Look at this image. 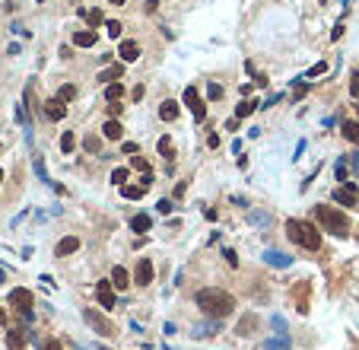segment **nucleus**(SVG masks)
Returning a JSON list of instances; mask_svg holds the SVG:
<instances>
[{
	"mask_svg": "<svg viewBox=\"0 0 359 350\" xmlns=\"http://www.w3.org/2000/svg\"><path fill=\"white\" fill-rule=\"evenodd\" d=\"M197 306L204 309V315H213V319H222L235 309V296L220 290V287H207V290H197Z\"/></svg>",
	"mask_w": 359,
	"mask_h": 350,
	"instance_id": "obj_1",
	"label": "nucleus"
},
{
	"mask_svg": "<svg viewBox=\"0 0 359 350\" xmlns=\"http://www.w3.org/2000/svg\"><path fill=\"white\" fill-rule=\"evenodd\" d=\"M286 235L296 242V245L308 248V252H318V248H321V233H318L308 220H299V217L286 220Z\"/></svg>",
	"mask_w": 359,
	"mask_h": 350,
	"instance_id": "obj_2",
	"label": "nucleus"
},
{
	"mask_svg": "<svg viewBox=\"0 0 359 350\" xmlns=\"http://www.w3.org/2000/svg\"><path fill=\"white\" fill-rule=\"evenodd\" d=\"M315 220H318V223H321L328 233H334V235H350V220L343 217L340 210H334V207L318 204V207H315Z\"/></svg>",
	"mask_w": 359,
	"mask_h": 350,
	"instance_id": "obj_3",
	"label": "nucleus"
},
{
	"mask_svg": "<svg viewBox=\"0 0 359 350\" xmlns=\"http://www.w3.org/2000/svg\"><path fill=\"white\" fill-rule=\"evenodd\" d=\"M83 319H86V325H89L96 334H114V325L105 319L102 312H96V309H83Z\"/></svg>",
	"mask_w": 359,
	"mask_h": 350,
	"instance_id": "obj_4",
	"label": "nucleus"
},
{
	"mask_svg": "<svg viewBox=\"0 0 359 350\" xmlns=\"http://www.w3.org/2000/svg\"><path fill=\"white\" fill-rule=\"evenodd\" d=\"M153 274H156L153 261L150 258H140L137 267H134V284H137V287H150L153 284Z\"/></svg>",
	"mask_w": 359,
	"mask_h": 350,
	"instance_id": "obj_5",
	"label": "nucleus"
},
{
	"mask_svg": "<svg viewBox=\"0 0 359 350\" xmlns=\"http://www.w3.org/2000/svg\"><path fill=\"white\" fill-rule=\"evenodd\" d=\"M331 198H334L337 204H343V207H356V181H347V185L337 188Z\"/></svg>",
	"mask_w": 359,
	"mask_h": 350,
	"instance_id": "obj_6",
	"label": "nucleus"
},
{
	"mask_svg": "<svg viewBox=\"0 0 359 350\" xmlns=\"http://www.w3.org/2000/svg\"><path fill=\"white\" fill-rule=\"evenodd\" d=\"M185 105L194 112V118H197V121H204L207 109H204V102H200V96H197V89H194V86H188V89H185Z\"/></svg>",
	"mask_w": 359,
	"mask_h": 350,
	"instance_id": "obj_7",
	"label": "nucleus"
},
{
	"mask_svg": "<svg viewBox=\"0 0 359 350\" xmlns=\"http://www.w3.org/2000/svg\"><path fill=\"white\" fill-rule=\"evenodd\" d=\"M96 299L102 302L105 309H114V302H118V299H114V284H111V280H102V284L96 287Z\"/></svg>",
	"mask_w": 359,
	"mask_h": 350,
	"instance_id": "obj_8",
	"label": "nucleus"
},
{
	"mask_svg": "<svg viewBox=\"0 0 359 350\" xmlns=\"http://www.w3.org/2000/svg\"><path fill=\"white\" fill-rule=\"evenodd\" d=\"M10 306L16 309V312H29V309H32V293L23 290V287H19V290H13L10 293Z\"/></svg>",
	"mask_w": 359,
	"mask_h": 350,
	"instance_id": "obj_9",
	"label": "nucleus"
},
{
	"mask_svg": "<svg viewBox=\"0 0 359 350\" xmlns=\"http://www.w3.org/2000/svg\"><path fill=\"white\" fill-rule=\"evenodd\" d=\"M118 58L124 60V64H134V60L140 58V42H134V38L121 42V48H118Z\"/></svg>",
	"mask_w": 359,
	"mask_h": 350,
	"instance_id": "obj_10",
	"label": "nucleus"
},
{
	"mask_svg": "<svg viewBox=\"0 0 359 350\" xmlns=\"http://www.w3.org/2000/svg\"><path fill=\"white\" fill-rule=\"evenodd\" d=\"M96 42H99V32H96V29H80V32H73V45H77V48H92Z\"/></svg>",
	"mask_w": 359,
	"mask_h": 350,
	"instance_id": "obj_11",
	"label": "nucleus"
},
{
	"mask_svg": "<svg viewBox=\"0 0 359 350\" xmlns=\"http://www.w3.org/2000/svg\"><path fill=\"white\" fill-rule=\"evenodd\" d=\"M77 248H80V239H77V235H64V239L54 245V255H57V258H67V255H73Z\"/></svg>",
	"mask_w": 359,
	"mask_h": 350,
	"instance_id": "obj_12",
	"label": "nucleus"
},
{
	"mask_svg": "<svg viewBox=\"0 0 359 350\" xmlns=\"http://www.w3.org/2000/svg\"><path fill=\"white\" fill-rule=\"evenodd\" d=\"M264 261H267L270 267H289L293 264V258H289L286 252H276V248H267V252H264Z\"/></svg>",
	"mask_w": 359,
	"mask_h": 350,
	"instance_id": "obj_13",
	"label": "nucleus"
},
{
	"mask_svg": "<svg viewBox=\"0 0 359 350\" xmlns=\"http://www.w3.org/2000/svg\"><path fill=\"white\" fill-rule=\"evenodd\" d=\"M64 105H67V102H60L57 96L48 99V102H45V115H48V121H60V118H64V115H67Z\"/></svg>",
	"mask_w": 359,
	"mask_h": 350,
	"instance_id": "obj_14",
	"label": "nucleus"
},
{
	"mask_svg": "<svg viewBox=\"0 0 359 350\" xmlns=\"http://www.w3.org/2000/svg\"><path fill=\"white\" fill-rule=\"evenodd\" d=\"M102 134H105L108 140H121V137H124V124H121L118 118H108L105 124H102Z\"/></svg>",
	"mask_w": 359,
	"mask_h": 350,
	"instance_id": "obj_15",
	"label": "nucleus"
},
{
	"mask_svg": "<svg viewBox=\"0 0 359 350\" xmlns=\"http://www.w3.org/2000/svg\"><path fill=\"white\" fill-rule=\"evenodd\" d=\"M178 109H181V105L175 102V99H166V102L159 105V118L162 121H175V118H178Z\"/></svg>",
	"mask_w": 359,
	"mask_h": 350,
	"instance_id": "obj_16",
	"label": "nucleus"
},
{
	"mask_svg": "<svg viewBox=\"0 0 359 350\" xmlns=\"http://www.w3.org/2000/svg\"><path fill=\"white\" fill-rule=\"evenodd\" d=\"M6 350H26V334L19 331V328H13V331L6 334Z\"/></svg>",
	"mask_w": 359,
	"mask_h": 350,
	"instance_id": "obj_17",
	"label": "nucleus"
},
{
	"mask_svg": "<svg viewBox=\"0 0 359 350\" xmlns=\"http://www.w3.org/2000/svg\"><path fill=\"white\" fill-rule=\"evenodd\" d=\"M131 230L134 233H150L153 230V220L146 217V213H137V217H131Z\"/></svg>",
	"mask_w": 359,
	"mask_h": 350,
	"instance_id": "obj_18",
	"label": "nucleus"
},
{
	"mask_svg": "<svg viewBox=\"0 0 359 350\" xmlns=\"http://www.w3.org/2000/svg\"><path fill=\"white\" fill-rule=\"evenodd\" d=\"M340 131H343V137H347L350 144H359V121H343Z\"/></svg>",
	"mask_w": 359,
	"mask_h": 350,
	"instance_id": "obj_19",
	"label": "nucleus"
},
{
	"mask_svg": "<svg viewBox=\"0 0 359 350\" xmlns=\"http://www.w3.org/2000/svg\"><path fill=\"white\" fill-rule=\"evenodd\" d=\"M254 109H261V102L242 99V102H239V109H235V118H248V115H254Z\"/></svg>",
	"mask_w": 359,
	"mask_h": 350,
	"instance_id": "obj_20",
	"label": "nucleus"
},
{
	"mask_svg": "<svg viewBox=\"0 0 359 350\" xmlns=\"http://www.w3.org/2000/svg\"><path fill=\"white\" fill-rule=\"evenodd\" d=\"M257 325V319H254V312H248V315H242V321L239 325H235V334H242V338H245L248 331H251V328Z\"/></svg>",
	"mask_w": 359,
	"mask_h": 350,
	"instance_id": "obj_21",
	"label": "nucleus"
},
{
	"mask_svg": "<svg viewBox=\"0 0 359 350\" xmlns=\"http://www.w3.org/2000/svg\"><path fill=\"white\" fill-rule=\"evenodd\" d=\"M121 194H124L127 201H137L146 194V185H121Z\"/></svg>",
	"mask_w": 359,
	"mask_h": 350,
	"instance_id": "obj_22",
	"label": "nucleus"
},
{
	"mask_svg": "<svg viewBox=\"0 0 359 350\" xmlns=\"http://www.w3.org/2000/svg\"><path fill=\"white\" fill-rule=\"evenodd\" d=\"M118 77H124V64H111L99 73V80H118Z\"/></svg>",
	"mask_w": 359,
	"mask_h": 350,
	"instance_id": "obj_23",
	"label": "nucleus"
},
{
	"mask_svg": "<svg viewBox=\"0 0 359 350\" xmlns=\"http://www.w3.org/2000/svg\"><path fill=\"white\" fill-rule=\"evenodd\" d=\"M57 99H60V102H73V99H77V86H73V83H64V86L57 89Z\"/></svg>",
	"mask_w": 359,
	"mask_h": 350,
	"instance_id": "obj_24",
	"label": "nucleus"
},
{
	"mask_svg": "<svg viewBox=\"0 0 359 350\" xmlns=\"http://www.w3.org/2000/svg\"><path fill=\"white\" fill-rule=\"evenodd\" d=\"M121 96H124V86H121V83H108V89H105L108 102H121Z\"/></svg>",
	"mask_w": 359,
	"mask_h": 350,
	"instance_id": "obj_25",
	"label": "nucleus"
},
{
	"mask_svg": "<svg viewBox=\"0 0 359 350\" xmlns=\"http://www.w3.org/2000/svg\"><path fill=\"white\" fill-rule=\"evenodd\" d=\"M73 146H77V134H73V131H64V134H60V150H64V153H73Z\"/></svg>",
	"mask_w": 359,
	"mask_h": 350,
	"instance_id": "obj_26",
	"label": "nucleus"
},
{
	"mask_svg": "<svg viewBox=\"0 0 359 350\" xmlns=\"http://www.w3.org/2000/svg\"><path fill=\"white\" fill-rule=\"evenodd\" d=\"M111 284L118 287V290H127V271L124 267H114L111 271Z\"/></svg>",
	"mask_w": 359,
	"mask_h": 350,
	"instance_id": "obj_27",
	"label": "nucleus"
},
{
	"mask_svg": "<svg viewBox=\"0 0 359 350\" xmlns=\"http://www.w3.org/2000/svg\"><path fill=\"white\" fill-rule=\"evenodd\" d=\"M261 350H289V338H270V341H264Z\"/></svg>",
	"mask_w": 359,
	"mask_h": 350,
	"instance_id": "obj_28",
	"label": "nucleus"
},
{
	"mask_svg": "<svg viewBox=\"0 0 359 350\" xmlns=\"http://www.w3.org/2000/svg\"><path fill=\"white\" fill-rule=\"evenodd\" d=\"M83 150H86V153H99V150H102V140H99L96 134H86V140H83Z\"/></svg>",
	"mask_w": 359,
	"mask_h": 350,
	"instance_id": "obj_29",
	"label": "nucleus"
},
{
	"mask_svg": "<svg viewBox=\"0 0 359 350\" xmlns=\"http://www.w3.org/2000/svg\"><path fill=\"white\" fill-rule=\"evenodd\" d=\"M213 331H220V321H210V325H197V328H194V338H210Z\"/></svg>",
	"mask_w": 359,
	"mask_h": 350,
	"instance_id": "obj_30",
	"label": "nucleus"
},
{
	"mask_svg": "<svg viewBox=\"0 0 359 350\" xmlns=\"http://www.w3.org/2000/svg\"><path fill=\"white\" fill-rule=\"evenodd\" d=\"M321 73H328V60H318V64H311L308 73H305L302 80H315V77H321Z\"/></svg>",
	"mask_w": 359,
	"mask_h": 350,
	"instance_id": "obj_31",
	"label": "nucleus"
},
{
	"mask_svg": "<svg viewBox=\"0 0 359 350\" xmlns=\"http://www.w3.org/2000/svg\"><path fill=\"white\" fill-rule=\"evenodd\" d=\"M32 166H35V175H38V178H42L45 185H51V175L45 172V159H42V156H35V159H32Z\"/></svg>",
	"mask_w": 359,
	"mask_h": 350,
	"instance_id": "obj_32",
	"label": "nucleus"
},
{
	"mask_svg": "<svg viewBox=\"0 0 359 350\" xmlns=\"http://www.w3.org/2000/svg\"><path fill=\"white\" fill-rule=\"evenodd\" d=\"M207 99L210 102H220L222 99V86L220 83H207Z\"/></svg>",
	"mask_w": 359,
	"mask_h": 350,
	"instance_id": "obj_33",
	"label": "nucleus"
},
{
	"mask_svg": "<svg viewBox=\"0 0 359 350\" xmlns=\"http://www.w3.org/2000/svg\"><path fill=\"white\" fill-rule=\"evenodd\" d=\"M86 23H89V29H99L102 26V10H89L86 13Z\"/></svg>",
	"mask_w": 359,
	"mask_h": 350,
	"instance_id": "obj_34",
	"label": "nucleus"
},
{
	"mask_svg": "<svg viewBox=\"0 0 359 350\" xmlns=\"http://www.w3.org/2000/svg\"><path fill=\"white\" fill-rule=\"evenodd\" d=\"M334 175H337L340 181H347V156H340V159H337V166H334Z\"/></svg>",
	"mask_w": 359,
	"mask_h": 350,
	"instance_id": "obj_35",
	"label": "nucleus"
},
{
	"mask_svg": "<svg viewBox=\"0 0 359 350\" xmlns=\"http://www.w3.org/2000/svg\"><path fill=\"white\" fill-rule=\"evenodd\" d=\"M105 32H108L111 38H118V35H121V23H118V19H108V23H105Z\"/></svg>",
	"mask_w": 359,
	"mask_h": 350,
	"instance_id": "obj_36",
	"label": "nucleus"
},
{
	"mask_svg": "<svg viewBox=\"0 0 359 350\" xmlns=\"http://www.w3.org/2000/svg\"><path fill=\"white\" fill-rule=\"evenodd\" d=\"M131 166H134V169H137V172H143V175L150 172V163H146L143 156H134V163H131Z\"/></svg>",
	"mask_w": 359,
	"mask_h": 350,
	"instance_id": "obj_37",
	"label": "nucleus"
},
{
	"mask_svg": "<svg viewBox=\"0 0 359 350\" xmlns=\"http://www.w3.org/2000/svg\"><path fill=\"white\" fill-rule=\"evenodd\" d=\"M111 181H114V185H124V181H127V169H114L111 172Z\"/></svg>",
	"mask_w": 359,
	"mask_h": 350,
	"instance_id": "obj_38",
	"label": "nucleus"
},
{
	"mask_svg": "<svg viewBox=\"0 0 359 350\" xmlns=\"http://www.w3.org/2000/svg\"><path fill=\"white\" fill-rule=\"evenodd\" d=\"M222 258L229 261V267H235V264H239V255H235L232 248H222Z\"/></svg>",
	"mask_w": 359,
	"mask_h": 350,
	"instance_id": "obj_39",
	"label": "nucleus"
},
{
	"mask_svg": "<svg viewBox=\"0 0 359 350\" xmlns=\"http://www.w3.org/2000/svg\"><path fill=\"white\" fill-rule=\"evenodd\" d=\"M159 153H162V156H172V140H168V137L159 140Z\"/></svg>",
	"mask_w": 359,
	"mask_h": 350,
	"instance_id": "obj_40",
	"label": "nucleus"
},
{
	"mask_svg": "<svg viewBox=\"0 0 359 350\" xmlns=\"http://www.w3.org/2000/svg\"><path fill=\"white\" fill-rule=\"evenodd\" d=\"M350 92L359 96V70H353V77H350Z\"/></svg>",
	"mask_w": 359,
	"mask_h": 350,
	"instance_id": "obj_41",
	"label": "nucleus"
},
{
	"mask_svg": "<svg viewBox=\"0 0 359 350\" xmlns=\"http://www.w3.org/2000/svg\"><path fill=\"white\" fill-rule=\"evenodd\" d=\"M156 207H159V213H172V210H175V204H172V201H159Z\"/></svg>",
	"mask_w": 359,
	"mask_h": 350,
	"instance_id": "obj_42",
	"label": "nucleus"
},
{
	"mask_svg": "<svg viewBox=\"0 0 359 350\" xmlns=\"http://www.w3.org/2000/svg\"><path fill=\"white\" fill-rule=\"evenodd\" d=\"M121 109H124V105H118V102H108V115H111V118H118V115H121Z\"/></svg>",
	"mask_w": 359,
	"mask_h": 350,
	"instance_id": "obj_43",
	"label": "nucleus"
},
{
	"mask_svg": "<svg viewBox=\"0 0 359 350\" xmlns=\"http://www.w3.org/2000/svg\"><path fill=\"white\" fill-rule=\"evenodd\" d=\"M251 223H257V226H267V213H251Z\"/></svg>",
	"mask_w": 359,
	"mask_h": 350,
	"instance_id": "obj_44",
	"label": "nucleus"
},
{
	"mask_svg": "<svg viewBox=\"0 0 359 350\" xmlns=\"http://www.w3.org/2000/svg\"><path fill=\"white\" fill-rule=\"evenodd\" d=\"M42 350H60V341H54V338H51V341H45Z\"/></svg>",
	"mask_w": 359,
	"mask_h": 350,
	"instance_id": "obj_45",
	"label": "nucleus"
},
{
	"mask_svg": "<svg viewBox=\"0 0 359 350\" xmlns=\"http://www.w3.org/2000/svg\"><path fill=\"white\" fill-rule=\"evenodd\" d=\"M127 153L134 156V153H140V146H137V144H124V156H127Z\"/></svg>",
	"mask_w": 359,
	"mask_h": 350,
	"instance_id": "obj_46",
	"label": "nucleus"
},
{
	"mask_svg": "<svg viewBox=\"0 0 359 350\" xmlns=\"http://www.w3.org/2000/svg\"><path fill=\"white\" fill-rule=\"evenodd\" d=\"M274 328H276V331H283V328H286V321H283L280 315H274Z\"/></svg>",
	"mask_w": 359,
	"mask_h": 350,
	"instance_id": "obj_47",
	"label": "nucleus"
},
{
	"mask_svg": "<svg viewBox=\"0 0 359 350\" xmlns=\"http://www.w3.org/2000/svg\"><path fill=\"white\" fill-rule=\"evenodd\" d=\"M340 35H343V23H337L334 32H331V38H340Z\"/></svg>",
	"mask_w": 359,
	"mask_h": 350,
	"instance_id": "obj_48",
	"label": "nucleus"
},
{
	"mask_svg": "<svg viewBox=\"0 0 359 350\" xmlns=\"http://www.w3.org/2000/svg\"><path fill=\"white\" fill-rule=\"evenodd\" d=\"M350 163H353V172L359 175V153H353V156H350Z\"/></svg>",
	"mask_w": 359,
	"mask_h": 350,
	"instance_id": "obj_49",
	"label": "nucleus"
},
{
	"mask_svg": "<svg viewBox=\"0 0 359 350\" xmlns=\"http://www.w3.org/2000/svg\"><path fill=\"white\" fill-rule=\"evenodd\" d=\"M108 3H111V6H124L127 0H108Z\"/></svg>",
	"mask_w": 359,
	"mask_h": 350,
	"instance_id": "obj_50",
	"label": "nucleus"
},
{
	"mask_svg": "<svg viewBox=\"0 0 359 350\" xmlns=\"http://www.w3.org/2000/svg\"><path fill=\"white\" fill-rule=\"evenodd\" d=\"M0 325H3V309H0Z\"/></svg>",
	"mask_w": 359,
	"mask_h": 350,
	"instance_id": "obj_51",
	"label": "nucleus"
},
{
	"mask_svg": "<svg viewBox=\"0 0 359 350\" xmlns=\"http://www.w3.org/2000/svg\"><path fill=\"white\" fill-rule=\"evenodd\" d=\"M0 181H3V172H0Z\"/></svg>",
	"mask_w": 359,
	"mask_h": 350,
	"instance_id": "obj_52",
	"label": "nucleus"
}]
</instances>
